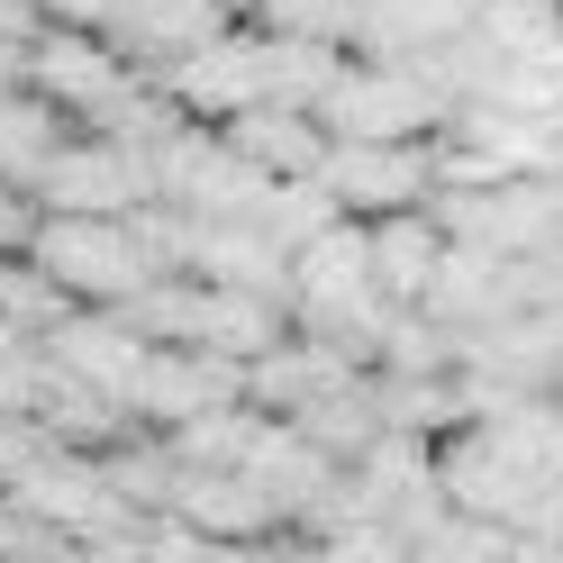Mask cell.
Listing matches in <instances>:
<instances>
[{
  "label": "cell",
  "instance_id": "obj_15",
  "mask_svg": "<svg viewBox=\"0 0 563 563\" xmlns=\"http://www.w3.org/2000/svg\"><path fill=\"white\" fill-rule=\"evenodd\" d=\"M282 428H291L300 445H319L328 464L345 473V464H355V454H364V445L382 437V400H373V373H345L336 391H319L309 409H291Z\"/></svg>",
  "mask_w": 563,
  "mask_h": 563
},
{
  "label": "cell",
  "instance_id": "obj_17",
  "mask_svg": "<svg viewBox=\"0 0 563 563\" xmlns=\"http://www.w3.org/2000/svg\"><path fill=\"white\" fill-rule=\"evenodd\" d=\"M64 128L37 91H0V183H19V191H37V173L55 164V146H64Z\"/></svg>",
  "mask_w": 563,
  "mask_h": 563
},
{
  "label": "cell",
  "instance_id": "obj_14",
  "mask_svg": "<svg viewBox=\"0 0 563 563\" xmlns=\"http://www.w3.org/2000/svg\"><path fill=\"white\" fill-rule=\"evenodd\" d=\"M291 336V309L282 300H255V291H209L200 282V319H191V345L200 355H219V364H255V355H273V345Z\"/></svg>",
  "mask_w": 563,
  "mask_h": 563
},
{
  "label": "cell",
  "instance_id": "obj_11",
  "mask_svg": "<svg viewBox=\"0 0 563 563\" xmlns=\"http://www.w3.org/2000/svg\"><path fill=\"white\" fill-rule=\"evenodd\" d=\"M209 136H219L255 183H319V164H328V128L309 110H273V100L236 110L228 128H209Z\"/></svg>",
  "mask_w": 563,
  "mask_h": 563
},
{
  "label": "cell",
  "instance_id": "obj_1",
  "mask_svg": "<svg viewBox=\"0 0 563 563\" xmlns=\"http://www.w3.org/2000/svg\"><path fill=\"white\" fill-rule=\"evenodd\" d=\"M319 128H328V146H428L445 128V100H437V82L418 74V64L345 55L336 91L319 100Z\"/></svg>",
  "mask_w": 563,
  "mask_h": 563
},
{
  "label": "cell",
  "instance_id": "obj_16",
  "mask_svg": "<svg viewBox=\"0 0 563 563\" xmlns=\"http://www.w3.org/2000/svg\"><path fill=\"white\" fill-rule=\"evenodd\" d=\"M336 74H345V46H328V37H264V100L273 110H309L319 119V100L336 91Z\"/></svg>",
  "mask_w": 563,
  "mask_h": 563
},
{
  "label": "cell",
  "instance_id": "obj_12",
  "mask_svg": "<svg viewBox=\"0 0 563 563\" xmlns=\"http://www.w3.org/2000/svg\"><path fill=\"white\" fill-rule=\"evenodd\" d=\"M164 518L191 527L200 545H273V537H291V527L273 518V500H264L245 473H183Z\"/></svg>",
  "mask_w": 563,
  "mask_h": 563
},
{
  "label": "cell",
  "instance_id": "obj_10",
  "mask_svg": "<svg viewBox=\"0 0 563 563\" xmlns=\"http://www.w3.org/2000/svg\"><path fill=\"white\" fill-rule=\"evenodd\" d=\"M37 364H46L55 382H74V391L128 400V382H136V364H146V345H136L110 309H64V319L46 328V345H37Z\"/></svg>",
  "mask_w": 563,
  "mask_h": 563
},
{
  "label": "cell",
  "instance_id": "obj_22",
  "mask_svg": "<svg viewBox=\"0 0 563 563\" xmlns=\"http://www.w3.org/2000/svg\"><path fill=\"white\" fill-rule=\"evenodd\" d=\"M27 409H37V345L0 355V418H27Z\"/></svg>",
  "mask_w": 563,
  "mask_h": 563
},
{
  "label": "cell",
  "instance_id": "obj_9",
  "mask_svg": "<svg viewBox=\"0 0 563 563\" xmlns=\"http://www.w3.org/2000/svg\"><path fill=\"white\" fill-rule=\"evenodd\" d=\"M228 10L219 0H128V10L110 19V46H119V64L136 82H155V74H173L183 55H200L209 37H228Z\"/></svg>",
  "mask_w": 563,
  "mask_h": 563
},
{
  "label": "cell",
  "instance_id": "obj_5",
  "mask_svg": "<svg viewBox=\"0 0 563 563\" xmlns=\"http://www.w3.org/2000/svg\"><path fill=\"white\" fill-rule=\"evenodd\" d=\"M245 400V373L219 364V355H200V345H146V364H136L128 382V428L136 437H173V428H191L200 409H236Z\"/></svg>",
  "mask_w": 563,
  "mask_h": 563
},
{
  "label": "cell",
  "instance_id": "obj_21",
  "mask_svg": "<svg viewBox=\"0 0 563 563\" xmlns=\"http://www.w3.org/2000/svg\"><path fill=\"white\" fill-rule=\"evenodd\" d=\"M37 228H46V200L19 191V183H0V264H19L27 245H37Z\"/></svg>",
  "mask_w": 563,
  "mask_h": 563
},
{
  "label": "cell",
  "instance_id": "obj_19",
  "mask_svg": "<svg viewBox=\"0 0 563 563\" xmlns=\"http://www.w3.org/2000/svg\"><path fill=\"white\" fill-rule=\"evenodd\" d=\"M64 319V300H55V282L37 273V264H0V328H10L19 345H46V328Z\"/></svg>",
  "mask_w": 563,
  "mask_h": 563
},
{
  "label": "cell",
  "instance_id": "obj_8",
  "mask_svg": "<svg viewBox=\"0 0 563 563\" xmlns=\"http://www.w3.org/2000/svg\"><path fill=\"white\" fill-rule=\"evenodd\" d=\"M428 464H437V490H445V509H454V518H490V527H509L518 500L537 490V473H527L490 428H454V437H437Z\"/></svg>",
  "mask_w": 563,
  "mask_h": 563
},
{
  "label": "cell",
  "instance_id": "obj_24",
  "mask_svg": "<svg viewBox=\"0 0 563 563\" xmlns=\"http://www.w3.org/2000/svg\"><path fill=\"white\" fill-rule=\"evenodd\" d=\"M0 355H19V336H10V328H0Z\"/></svg>",
  "mask_w": 563,
  "mask_h": 563
},
{
  "label": "cell",
  "instance_id": "obj_20",
  "mask_svg": "<svg viewBox=\"0 0 563 563\" xmlns=\"http://www.w3.org/2000/svg\"><path fill=\"white\" fill-rule=\"evenodd\" d=\"M509 537H518V545H545V554H563V473H554V482H537V490L518 500Z\"/></svg>",
  "mask_w": 563,
  "mask_h": 563
},
{
  "label": "cell",
  "instance_id": "obj_18",
  "mask_svg": "<svg viewBox=\"0 0 563 563\" xmlns=\"http://www.w3.org/2000/svg\"><path fill=\"white\" fill-rule=\"evenodd\" d=\"M255 428H264V418L255 409H200L191 418V428H173L164 437V454H173V464H183V473H236L245 464V445H255Z\"/></svg>",
  "mask_w": 563,
  "mask_h": 563
},
{
  "label": "cell",
  "instance_id": "obj_26",
  "mask_svg": "<svg viewBox=\"0 0 563 563\" xmlns=\"http://www.w3.org/2000/svg\"><path fill=\"white\" fill-rule=\"evenodd\" d=\"M0 563H10V554H0Z\"/></svg>",
  "mask_w": 563,
  "mask_h": 563
},
{
  "label": "cell",
  "instance_id": "obj_7",
  "mask_svg": "<svg viewBox=\"0 0 563 563\" xmlns=\"http://www.w3.org/2000/svg\"><path fill=\"white\" fill-rule=\"evenodd\" d=\"M319 191L336 200V219L373 228V219H400V209H428L437 164H428V146H328Z\"/></svg>",
  "mask_w": 563,
  "mask_h": 563
},
{
  "label": "cell",
  "instance_id": "obj_4",
  "mask_svg": "<svg viewBox=\"0 0 563 563\" xmlns=\"http://www.w3.org/2000/svg\"><path fill=\"white\" fill-rule=\"evenodd\" d=\"M37 200H46V219H136V209L155 200V173L146 155H128L119 136H64L55 164L37 173Z\"/></svg>",
  "mask_w": 563,
  "mask_h": 563
},
{
  "label": "cell",
  "instance_id": "obj_2",
  "mask_svg": "<svg viewBox=\"0 0 563 563\" xmlns=\"http://www.w3.org/2000/svg\"><path fill=\"white\" fill-rule=\"evenodd\" d=\"M19 91H37L64 128L100 136L146 82H136L128 64H119V46L91 37V27H37V37H27V64H19Z\"/></svg>",
  "mask_w": 563,
  "mask_h": 563
},
{
  "label": "cell",
  "instance_id": "obj_25",
  "mask_svg": "<svg viewBox=\"0 0 563 563\" xmlns=\"http://www.w3.org/2000/svg\"><path fill=\"white\" fill-rule=\"evenodd\" d=\"M0 509H10V500H0Z\"/></svg>",
  "mask_w": 563,
  "mask_h": 563
},
{
  "label": "cell",
  "instance_id": "obj_6",
  "mask_svg": "<svg viewBox=\"0 0 563 563\" xmlns=\"http://www.w3.org/2000/svg\"><path fill=\"white\" fill-rule=\"evenodd\" d=\"M155 91L173 100V119H191V128H228L236 110H255V100H264V37L236 19L228 37H209L200 55L173 64V74H155Z\"/></svg>",
  "mask_w": 563,
  "mask_h": 563
},
{
  "label": "cell",
  "instance_id": "obj_23",
  "mask_svg": "<svg viewBox=\"0 0 563 563\" xmlns=\"http://www.w3.org/2000/svg\"><path fill=\"white\" fill-rule=\"evenodd\" d=\"M128 0H37V27H91V37H110V19Z\"/></svg>",
  "mask_w": 563,
  "mask_h": 563
},
{
  "label": "cell",
  "instance_id": "obj_3",
  "mask_svg": "<svg viewBox=\"0 0 563 563\" xmlns=\"http://www.w3.org/2000/svg\"><path fill=\"white\" fill-rule=\"evenodd\" d=\"M27 264L55 282L64 309H119L136 282H155L146 245H136L128 219H46L37 245H27Z\"/></svg>",
  "mask_w": 563,
  "mask_h": 563
},
{
  "label": "cell",
  "instance_id": "obj_13",
  "mask_svg": "<svg viewBox=\"0 0 563 563\" xmlns=\"http://www.w3.org/2000/svg\"><path fill=\"white\" fill-rule=\"evenodd\" d=\"M437 255H445V236L428 209H400V219H373L364 228V264H373V300L382 309H418V291L437 282Z\"/></svg>",
  "mask_w": 563,
  "mask_h": 563
}]
</instances>
